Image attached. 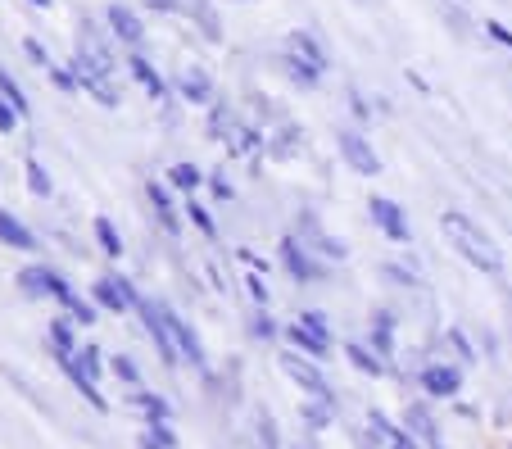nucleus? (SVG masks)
<instances>
[{"instance_id": "f257e3e1", "label": "nucleus", "mask_w": 512, "mask_h": 449, "mask_svg": "<svg viewBox=\"0 0 512 449\" xmlns=\"http://www.w3.org/2000/svg\"><path fill=\"white\" fill-rule=\"evenodd\" d=\"M440 232H445V241L454 245L481 277L503 282V273H508V268H503V254H499V245L490 241V232H485L481 223H472V218L458 214V209H445V214H440Z\"/></svg>"}, {"instance_id": "f03ea898", "label": "nucleus", "mask_w": 512, "mask_h": 449, "mask_svg": "<svg viewBox=\"0 0 512 449\" xmlns=\"http://www.w3.org/2000/svg\"><path fill=\"white\" fill-rule=\"evenodd\" d=\"M78 73H100V78H114L118 69V41L114 32H100L91 19H78V50H73V59H68Z\"/></svg>"}, {"instance_id": "7ed1b4c3", "label": "nucleus", "mask_w": 512, "mask_h": 449, "mask_svg": "<svg viewBox=\"0 0 512 449\" xmlns=\"http://www.w3.org/2000/svg\"><path fill=\"white\" fill-rule=\"evenodd\" d=\"M277 264L295 286H318V282H327V273H331V264L322 254L309 250V241H304L300 232H286L277 241Z\"/></svg>"}, {"instance_id": "20e7f679", "label": "nucleus", "mask_w": 512, "mask_h": 449, "mask_svg": "<svg viewBox=\"0 0 512 449\" xmlns=\"http://www.w3.org/2000/svg\"><path fill=\"white\" fill-rule=\"evenodd\" d=\"M281 372H286L295 386H300L309 400H327V404H340V395H336V386L327 381V372H322V363L318 359H309V354H300V350H281Z\"/></svg>"}, {"instance_id": "39448f33", "label": "nucleus", "mask_w": 512, "mask_h": 449, "mask_svg": "<svg viewBox=\"0 0 512 449\" xmlns=\"http://www.w3.org/2000/svg\"><path fill=\"white\" fill-rule=\"evenodd\" d=\"M14 282H19V291L28 295V300H55L59 309H64L68 300H73V282H68L64 273H55V268H46V264H28V268H19L14 273Z\"/></svg>"}, {"instance_id": "423d86ee", "label": "nucleus", "mask_w": 512, "mask_h": 449, "mask_svg": "<svg viewBox=\"0 0 512 449\" xmlns=\"http://www.w3.org/2000/svg\"><path fill=\"white\" fill-rule=\"evenodd\" d=\"M413 381L422 386L426 400H445L454 404L458 395H463V363H449V359H435V363H422V368L413 372Z\"/></svg>"}, {"instance_id": "0eeeda50", "label": "nucleus", "mask_w": 512, "mask_h": 449, "mask_svg": "<svg viewBox=\"0 0 512 449\" xmlns=\"http://www.w3.org/2000/svg\"><path fill=\"white\" fill-rule=\"evenodd\" d=\"M136 318H141L145 336H150V345H155L159 363H164V368H177V363H182V350H177V341H173V327H168V318H164V304H159V300H145V295H141V304H136Z\"/></svg>"}, {"instance_id": "6e6552de", "label": "nucleus", "mask_w": 512, "mask_h": 449, "mask_svg": "<svg viewBox=\"0 0 512 449\" xmlns=\"http://www.w3.org/2000/svg\"><path fill=\"white\" fill-rule=\"evenodd\" d=\"M336 150L340 159H345L349 173L358 177H377L381 173V155L372 150V141L358 132V127H336Z\"/></svg>"}, {"instance_id": "1a4fd4ad", "label": "nucleus", "mask_w": 512, "mask_h": 449, "mask_svg": "<svg viewBox=\"0 0 512 449\" xmlns=\"http://www.w3.org/2000/svg\"><path fill=\"white\" fill-rule=\"evenodd\" d=\"M91 300H96L105 313H136V304H141V291L132 286V277L105 273V277H96V282H91Z\"/></svg>"}, {"instance_id": "9d476101", "label": "nucleus", "mask_w": 512, "mask_h": 449, "mask_svg": "<svg viewBox=\"0 0 512 449\" xmlns=\"http://www.w3.org/2000/svg\"><path fill=\"white\" fill-rule=\"evenodd\" d=\"M368 218H372V227H377L390 245H408V241H413V227H408L404 205H395L390 196H372L368 200Z\"/></svg>"}, {"instance_id": "9b49d317", "label": "nucleus", "mask_w": 512, "mask_h": 449, "mask_svg": "<svg viewBox=\"0 0 512 449\" xmlns=\"http://www.w3.org/2000/svg\"><path fill=\"white\" fill-rule=\"evenodd\" d=\"M431 404L435 400H426V395H422V400H408L404 404V418H399V422H404V427L413 431V436L422 440L426 449H449L445 445V431H440V418H435Z\"/></svg>"}, {"instance_id": "f8f14e48", "label": "nucleus", "mask_w": 512, "mask_h": 449, "mask_svg": "<svg viewBox=\"0 0 512 449\" xmlns=\"http://www.w3.org/2000/svg\"><path fill=\"white\" fill-rule=\"evenodd\" d=\"M145 200H150V214H155V223L164 227V236H182L186 209L177 205L173 186H168V182H150V186H145Z\"/></svg>"}, {"instance_id": "ddd939ff", "label": "nucleus", "mask_w": 512, "mask_h": 449, "mask_svg": "<svg viewBox=\"0 0 512 449\" xmlns=\"http://www.w3.org/2000/svg\"><path fill=\"white\" fill-rule=\"evenodd\" d=\"M295 232H300L304 241H309V250H313V254H322L327 264H345V259H349V245L340 241V236L322 232L318 214H300V218H295Z\"/></svg>"}, {"instance_id": "4468645a", "label": "nucleus", "mask_w": 512, "mask_h": 449, "mask_svg": "<svg viewBox=\"0 0 512 449\" xmlns=\"http://www.w3.org/2000/svg\"><path fill=\"white\" fill-rule=\"evenodd\" d=\"M164 318H168V327H173V341H177V350H182V363H186V368L209 372V354H204L200 332H195V327L186 323L177 309H168V304H164Z\"/></svg>"}, {"instance_id": "2eb2a0df", "label": "nucleus", "mask_w": 512, "mask_h": 449, "mask_svg": "<svg viewBox=\"0 0 512 449\" xmlns=\"http://www.w3.org/2000/svg\"><path fill=\"white\" fill-rule=\"evenodd\" d=\"M368 345L390 363V368H395V359H399V313L395 309H372V318H368Z\"/></svg>"}, {"instance_id": "dca6fc26", "label": "nucleus", "mask_w": 512, "mask_h": 449, "mask_svg": "<svg viewBox=\"0 0 512 449\" xmlns=\"http://www.w3.org/2000/svg\"><path fill=\"white\" fill-rule=\"evenodd\" d=\"M300 150H304V127L290 123V118H277V123L268 127V141H263V159L286 164V159H295Z\"/></svg>"}, {"instance_id": "f3484780", "label": "nucleus", "mask_w": 512, "mask_h": 449, "mask_svg": "<svg viewBox=\"0 0 512 449\" xmlns=\"http://www.w3.org/2000/svg\"><path fill=\"white\" fill-rule=\"evenodd\" d=\"M105 28L114 32V41H118V46H127V50H136V46L145 41V23H141V14H136L132 5H118V0L105 10Z\"/></svg>"}, {"instance_id": "a211bd4d", "label": "nucleus", "mask_w": 512, "mask_h": 449, "mask_svg": "<svg viewBox=\"0 0 512 449\" xmlns=\"http://www.w3.org/2000/svg\"><path fill=\"white\" fill-rule=\"evenodd\" d=\"M263 141H268V127L254 123V118H236L232 137L223 141L227 155H241V159H259L263 155Z\"/></svg>"}, {"instance_id": "6ab92c4d", "label": "nucleus", "mask_w": 512, "mask_h": 449, "mask_svg": "<svg viewBox=\"0 0 512 449\" xmlns=\"http://www.w3.org/2000/svg\"><path fill=\"white\" fill-rule=\"evenodd\" d=\"M123 64H127V73H132V78L141 82V91H145V96H150V100H168V96H173V87H168V78L155 69V64H150V59L141 55V50H127V59H123Z\"/></svg>"}, {"instance_id": "aec40b11", "label": "nucleus", "mask_w": 512, "mask_h": 449, "mask_svg": "<svg viewBox=\"0 0 512 449\" xmlns=\"http://www.w3.org/2000/svg\"><path fill=\"white\" fill-rule=\"evenodd\" d=\"M173 91H177V100H186V105H213V78L200 69V64H191V69H182V78L173 82Z\"/></svg>"}, {"instance_id": "412c9836", "label": "nucleus", "mask_w": 512, "mask_h": 449, "mask_svg": "<svg viewBox=\"0 0 512 449\" xmlns=\"http://www.w3.org/2000/svg\"><path fill=\"white\" fill-rule=\"evenodd\" d=\"M236 118H241V114L232 109V100H227V96H213V105H204V137L223 146V141L232 137Z\"/></svg>"}, {"instance_id": "4be33fe9", "label": "nucleus", "mask_w": 512, "mask_h": 449, "mask_svg": "<svg viewBox=\"0 0 512 449\" xmlns=\"http://www.w3.org/2000/svg\"><path fill=\"white\" fill-rule=\"evenodd\" d=\"M73 327H78V323H73L68 313H64V318H50V323H46V345H50V354H55V363H68L73 354L82 350Z\"/></svg>"}, {"instance_id": "5701e85b", "label": "nucleus", "mask_w": 512, "mask_h": 449, "mask_svg": "<svg viewBox=\"0 0 512 449\" xmlns=\"http://www.w3.org/2000/svg\"><path fill=\"white\" fill-rule=\"evenodd\" d=\"M340 354H345L349 368L363 372V377H386V372H395L377 350H372L368 341H345V345H340Z\"/></svg>"}, {"instance_id": "b1692460", "label": "nucleus", "mask_w": 512, "mask_h": 449, "mask_svg": "<svg viewBox=\"0 0 512 449\" xmlns=\"http://www.w3.org/2000/svg\"><path fill=\"white\" fill-rule=\"evenodd\" d=\"M281 341H286L290 350H300V354H309V359H318V363L331 359V341H327V336H318V332H309L304 323H290Z\"/></svg>"}, {"instance_id": "393cba45", "label": "nucleus", "mask_w": 512, "mask_h": 449, "mask_svg": "<svg viewBox=\"0 0 512 449\" xmlns=\"http://www.w3.org/2000/svg\"><path fill=\"white\" fill-rule=\"evenodd\" d=\"M286 50H290V55H300V59H309L313 69H322V73L331 69V55H327V46H322V41L313 37L309 28H295V32H290V37H286Z\"/></svg>"}, {"instance_id": "a878e982", "label": "nucleus", "mask_w": 512, "mask_h": 449, "mask_svg": "<svg viewBox=\"0 0 512 449\" xmlns=\"http://www.w3.org/2000/svg\"><path fill=\"white\" fill-rule=\"evenodd\" d=\"M182 14L195 23V32H200L204 41H213V46L223 41V19H218V10H213L209 0H186V5H182Z\"/></svg>"}, {"instance_id": "bb28decb", "label": "nucleus", "mask_w": 512, "mask_h": 449, "mask_svg": "<svg viewBox=\"0 0 512 449\" xmlns=\"http://www.w3.org/2000/svg\"><path fill=\"white\" fill-rule=\"evenodd\" d=\"M281 73L290 78V87H300V91H318V87H322V78H327L322 69H313L309 59L290 55V50H281Z\"/></svg>"}, {"instance_id": "cd10ccee", "label": "nucleus", "mask_w": 512, "mask_h": 449, "mask_svg": "<svg viewBox=\"0 0 512 449\" xmlns=\"http://www.w3.org/2000/svg\"><path fill=\"white\" fill-rule=\"evenodd\" d=\"M404 427V422H395L390 413H381V409H368V418H363V445H372V449H386L390 440H395V431Z\"/></svg>"}, {"instance_id": "c85d7f7f", "label": "nucleus", "mask_w": 512, "mask_h": 449, "mask_svg": "<svg viewBox=\"0 0 512 449\" xmlns=\"http://www.w3.org/2000/svg\"><path fill=\"white\" fill-rule=\"evenodd\" d=\"M59 368L68 372V381H73V391H78L82 400L91 404V409H96V413H109V400H105V391H100V381H96V377H87V372H82L73 359H68V363H59Z\"/></svg>"}, {"instance_id": "c756f323", "label": "nucleus", "mask_w": 512, "mask_h": 449, "mask_svg": "<svg viewBox=\"0 0 512 449\" xmlns=\"http://www.w3.org/2000/svg\"><path fill=\"white\" fill-rule=\"evenodd\" d=\"M0 245H10V250H37V236H32V227L23 223V218H14L10 209H0Z\"/></svg>"}, {"instance_id": "7c9ffc66", "label": "nucleus", "mask_w": 512, "mask_h": 449, "mask_svg": "<svg viewBox=\"0 0 512 449\" xmlns=\"http://www.w3.org/2000/svg\"><path fill=\"white\" fill-rule=\"evenodd\" d=\"M168 186H173V191H182V196H195L200 186H209V177H204L200 164H191V159H177V164L168 168Z\"/></svg>"}, {"instance_id": "2f4dec72", "label": "nucleus", "mask_w": 512, "mask_h": 449, "mask_svg": "<svg viewBox=\"0 0 512 449\" xmlns=\"http://www.w3.org/2000/svg\"><path fill=\"white\" fill-rule=\"evenodd\" d=\"M336 413H340V404H327V400H304L300 404V422H304L309 436H322V431L336 422Z\"/></svg>"}, {"instance_id": "473e14b6", "label": "nucleus", "mask_w": 512, "mask_h": 449, "mask_svg": "<svg viewBox=\"0 0 512 449\" xmlns=\"http://www.w3.org/2000/svg\"><path fill=\"white\" fill-rule=\"evenodd\" d=\"M381 277H386L390 286H399V291H417V286H422V264H413V259H386Z\"/></svg>"}, {"instance_id": "72a5a7b5", "label": "nucleus", "mask_w": 512, "mask_h": 449, "mask_svg": "<svg viewBox=\"0 0 512 449\" xmlns=\"http://www.w3.org/2000/svg\"><path fill=\"white\" fill-rule=\"evenodd\" d=\"M78 73V69H73ZM78 82H82V96H91L96 105H105V109H118V87H114V78H100V73H78Z\"/></svg>"}, {"instance_id": "f704fd0d", "label": "nucleus", "mask_w": 512, "mask_h": 449, "mask_svg": "<svg viewBox=\"0 0 512 449\" xmlns=\"http://www.w3.org/2000/svg\"><path fill=\"white\" fill-rule=\"evenodd\" d=\"M445 345H449V354H454L463 368H467V363H481V354H485L481 345L472 341V332H467V327H445Z\"/></svg>"}, {"instance_id": "c9c22d12", "label": "nucleus", "mask_w": 512, "mask_h": 449, "mask_svg": "<svg viewBox=\"0 0 512 449\" xmlns=\"http://www.w3.org/2000/svg\"><path fill=\"white\" fill-rule=\"evenodd\" d=\"M91 236H96L100 254H109V259H123V236H118V223H114V218L100 214L96 223H91Z\"/></svg>"}, {"instance_id": "e433bc0d", "label": "nucleus", "mask_w": 512, "mask_h": 449, "mask_svg": "<svg viewBox=\"0 0 512 449\" xmlns=\"http://www.w3.org/2000/svg\"><path fill=\"white\" fill-rule=\"evenodd\" d=\"M23 182H28V191L37 200H50V191H55V182H50V173H46V164H41L37 155H28L23 159Z\"/></svg>"}, {"instance_id": "4c0bfd02", "label": "nucleus", "mask_w": 512, "mask_h": 449, "mask_svg": "<svg viewBox=\"0 0 512 449\" xmlns=\"http://www.w3.org/2000/svg\"><path fill=\"white\" fill-rule=\"evenodd\" d=\"M132 404L141 409L145 422H150V418H173V404H168L159 391H145V386H136V391H132Z\"/></svg>"}, {"instance_id": "58836bf2", "label": "nucleus", "mask_w": 512, "mask_h": 449, "mask_svg": "<svg viewBox=\"0 0 512 449\" xmlns=\"http://www.w3.org/2000/svg\"><path fill=\"white\" fill-rule=\"evenodd\" d=\"M182 209H186V223H191L200 236H209V241H213V236H218V223H213L209 205H200V200H195V196H186V200H182Z\"/></svg>"}, {"instance_id": "ea45409f", "label": "nucleus", "mask_w": 512, "mask_h": 449, "mask_svg": "<svg viewBox=\"0 0 512 449\" xmlns=\"http://www.w3.org/2000/svg\"><path fill=\"white\" fill-rule=\"evenodd\" d=\"M250 336H254V341H263V345H272V341H281V336H286V327H277V318H272L268 309H254L250 313Z\"/></svg>"}, {"instance_id": "a19ab883", "label": "nucleus", "mask_w": 512, "mask_h": 449, "mask_svg": "<svg viewBox=\"0 0 512 449\" xmlns=\"http://www.w3.org/2000/svg\"><path fill=\"white\" fill-rule=\"evenodd\" d=\"M46 78H50V87L59 91V96H82V82H78V73H73V64H50L46 69Z\"/></svg>"}, {"instance_id": "79ce46f5", "label": "nucleus", "mask_w": 512, "mask_h": 449, "mask_svg": "<svg viewBox=\"0 0 512 449\" xmlns=\"http://www.w3.org/2000/svg\"><path fill=\"white\" fill-rule=\"evenodd\" d=\"M241 286H245V295H250L254 309H268V304H272V291H268V282H263V273L245 268V273H241Z\"/></svg>"}, {"instance_id": "37998d69", "label": "nucleus", "mask_w": 512, "mask_h": 449, "mask_svg": "<svg viewBox=\"0 0 512 449\" xmlns=\"http://www.w3.org/2000/svg\"><path fill=\"white\" fill-rule=\"evenodd\" d=\"M254 440H259V449H286V440H281L272 413H259V418H254Z\"/></svg>"}, {"instance_id": "c03bdc74", "label": "nucleus", "mask_w": 512, "mask_h": 449, "mask_svg": "<svg viewBox=\"0 0 512 449\" xmlns=\"http://www.w3.org/2000/svg\"><path fill=\"white\" fill-rule=\"evenodd\" d=\"M64 313H68V318H73V323H78V327H91V323H96V318H100V313H105V309H100L96 300H82V295H73V300L64 304Z\"/></svg>"}, {"instance_id": "a18cd8bd", "label": "nucleus", "mask_w": 512, "mask_h": 449, "mask_svg": "<svg viewBox=\"0 0 512 449\" xmlns=\"http://www.w3.org/2000/svg\"><path fill=\"white\" fill-rule=\"evenodd\" d=\"M109 372H114V377L123 381L127 391H136V386H141V368H136L132 354H114V359H109Z\"/></svg>"}, {"instance_id": "49530a36", "label": "nucleus", "mask_w": 512, "mask_h": 449, "mask_svg": "<svg viewBox=\"0 0 512 449\" xmlns=\"http://www.w3.org/2000/svg\"><path fill=\"white\" fill-rule=\"evenodd\" d=\"M73 363H78V368L87 372V377H96V381H100V372L109 368V359L100 354V345H82V350L73 354Z\"/></svg>"}, {"instance_id": "de8ad7c7", "label": "nucleus", "mask_w": 512, "mask_h": 449, "mask_svg": "<svg viewBox=\"0 0 512 449\" xmlns=\"http://www.w3.org/2000/svg\"><path fill=\"white\" fill-rule=\"evenodd\" d=\"M0 96L10 100V105H14V109H19V114H23V118H28V96H23L19 78H10V73H5V69H0Z\"/></svg>"}, {"instance_id": "09e8293b", "label": "nucleus", "mask_w": 512, "mask_h": 449, "mask_svg": "<svg viewBox=\"0 0 512 449\" xmlns=\"http://www.w3.org/2000/svg\"><path fill=\"white\" fill-rule=\"evenodd\" d=\"M145 431H150V436H155L164 449H177V445H182V440H177L173 418H150V422H145Z\"/></svg>"}, {"instance_id": "8fccbe9b", "label": "nucleus", "mask_w": 512, "mask_h": 449, "mask_svg": "<svg viewBox=\"0 0 512 449\" xmlns=\"http://www.w3.org/2000/svg\"><path fill=\"white\" fill-rule=\"evenodd\" d=\"M295 323H304L309 332H318V336H327V341H331V318L322 309H300V313H295Z\"/></svg>"}, {"instance_id": "3c124183", "label": "nucleus", "mask_w": 512, "mask_h": 449, "mask_svg": "<svg viewBox=\"0 0 512 449\" xmlns=\"http://www.w3.org/2000/svg\"><path fill=\"white\" fill-rule=\"evenodd\" d=\"M345 105H349V114H354L358 123H372V100L363 96L358 87H349V91H345Z\"/></svg>"}, {"instance_id": "603ef678", "label": "nucleus", "mask_w": 512, "mask_h": 449, "mask_svg": "<svg viewBox=\"0 0 512 449\" xmlns=\"http://www.w3.org/2000/svg\"><path fill=\"white\" fill-rule=\"evenodd\" d=\"M209 196L218 200V205H227V200L236 196V186H232V177L227 173H209Z\"/></svg>"}, {"instance_id": "864d4df0", "label": "nucleus", "mask_w": 512, "mask_h": 449, "mask_svg": "<svg viewBox=\"0 0 512 449\" xmlns=\"http://www.w3.org/2000/svg\"><path fill=\"white\" fill-rule=\"evenodd\" d=\"M481 32L494 41V46H503V50H512V28H503L499 19H481Z\"/></svg>"}, {"instance_id": "5fc2aeb1", "label": "nucleus", "mask_w": 512, "mask_h": 449, "mask_svg": "<svg viewBox=\"0 0 512 449\" xmlns=\"http://www.w3.org/2000/svg\"><path fill=\"white\" fill-rule=\"evenodd\" d=\"M23 55H28L32 64H37V69H50V64H55V59H50V50L41 46L37 37H23Z\"/></svg>"}, {"instance_id": "6e6d98bb", "label": "nucleus", "mask_w": 512, "mask_h": 449, "mask_svg": "<svg viewBox=\"0 0 512 449\" xmlns=\"http://www.w3.org/2000/svg\"><path fill=\"white\" fill-rule=\"evenodd\" d=\"M19 123H23V114L5 96H0V132H19Z\"/></svg>"}, {"instance_id": "4d7b16f0", "label": "nucleus", "mask_w": 512, "mask_h": 449, "mask_svg": "<svg viewBox=\"0 0 512 449\" xmlns=\"http://www.w3.org/2000/svg\"><path fill=\"white\" fill-rule=\"evenodd\" d=\"M386 449H426V445H422V440H417L408 427H399V431H395V440H390Z\"/></svg>"}, {"instance_id": "13d9d810", "label": "nucleus", "mask_w": 512, "mask_h": 449, "mask_svg": "<svg viewBox=\"0 0 512 449\" xmlns=\"http://www.w3.org/2000/svg\"><path fill=\"white\" fill-rule=\"evenodd\" d=\"M241 264L254 268V273H268V259H263V254H254V250H241Z\"/></svg>"}, {"instance_id": "bf43d9fd", "label": "nucleus", "mask_w": 512, "mask_h": 449, "mask_svg": "<svg viewBox=\"0 0 512 449\" xmlns=\"http://www.w3.org/2000/svg\"><path fill=\"white\" fill-rule=\"evenodd\" d=\"M145 5H150L155 14H177V10L186 5V0H145Z\"/></svg>"}, {"instance_id": "052dcab7", "label": "nucleus", "mask_w": 512, "mask_h": 449, "mask_svg": "<svg viewBox=\"0 0 512 449\" xmlns=\"http://www.w3.org/2000/svg\"><path fill=\"white\" fill-rule=\"evenodd\" d=\"M209 286L213 291H227V277H223V268L218 264H209Z\"/></svg>"}, {"instance_id": "680f3d73", "label": "nucleus", "mask_w": 512, "mask_h": 449, "mask_svg": "<svg viewBox=\"0 0 512 449\" xmlns=\"http://www.w3.org/2000/svg\"><path fill=\"white\" fill-rule=\"evenodd\" d=\"M136 449H164V445H159V440L150 436V431H141V440H136Z\"/></svg>"}, {"instance_id": "e2e57ef3", "label": "nucleus", "mask_w": 512, "mask_h": 449, "mask_svg": "<svg viewBox=\"0 0 512 449\" xmlns=\"http://www.w3.org/2000/svg\"><path fill=\"white\" fill-rule=\"evenodd\" d=\"M28 5H37V10H50V5H55V0H28Z\"/></svg>"}]
</instances>
